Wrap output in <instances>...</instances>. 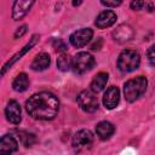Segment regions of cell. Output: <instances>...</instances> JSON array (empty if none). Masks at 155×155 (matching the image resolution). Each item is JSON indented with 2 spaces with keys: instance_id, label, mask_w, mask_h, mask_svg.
I'll use <instances>...</instances> for the list:
<instances>
[{
  "instance_id": "obj_1",
  "label": "cell",
  "mask_w": 155,
  "mask_h": 155,
  "mask_svg": "<svg viewBox=\"0 0 155 155\" xmlns=\"http://www.w3.org/2000/svg\"><path fill=\"white\" fill-rule=\"evenodd\" d=\"M27 113L36 120H52L56 117L59 110L58 98L47 91L34 93L25 102Z\"/></svg>"
},
{
  "instance_id": "obj_2",
  "label": "cell",
  "mask_w": 155,
  "mask_h": 155,
  "mask_svg": "<svg viewBox=\"0 0 155 155\" xmlns=\"http://www.w3.org/2000/svg\"><path fill=\"white\" fill-rule=\"evenodd\" d=\"M148 87V80L145 76H137L133 79H130L124 85V96L125 99L130 103L137 101L139 97H142Z\"/></svg>"
},
{
  "instance_id": "obj_3",
  "label": "cell",
  "mask_w": 155,
  "mask_h": 155,
  "mask_svg": "<svg viewBox=\"0 0 155 155\" xmlns=\"http://www.w3.org/2000/svg\"><path fill=\"white\" fill-rule=\"evenodd\" d=\"M117 68L122 73H131L138 69L140 64V56L136 50H124L117 57Z\"/></svg>"
},
{
  "instance_id": "obj_4",
  "label": "cell",
  "mask_w": 155,
  "mask_h": 155,
  "mask_svg": "<svg viewBox=\"0 0 155 155\" xmlns=\"http://www.w3.org/2000/svg\"><path fill=\"white\" fill-rule=\"evenodd\" d=\"M96 64L94 57L88 52H79L73 58V65L71 69L76 74H84L88 70H91Z\"/></svg>"
},
{
  "instance_id": "obj_5",
  "label": "cell",
  "mask_w": 155,
  "mask_h": 155,
  "mask_svg": "<svg viewBox=\"0 0 155 155\" xmlns=\"http://www.w3.org/2000/svg\"><path fill=\"white\" fill-rule=\"evenodd\" d=\"M76 101H78L79 107L84 111H86V113H94L98 109V107H99L96 92L92 91V90H84V91H81L78 94Z\"/></svg>"
},
{
  "instance_id": "obj_6",
  "label": "cell",
  "mask_w": 155,
  "mask_h": 155,
  "mask_svg": "<svg viewBox=\"0 0 155 155\" xmlns=\"http://www.w3.org/2000/svg\"><path fill=\"white\" fill-rule=\"evenodd\" d=\"M39 39H40V35L34 34V35L31 36V39L29 40V42H27V44H25V46H24L23 48H21L17 53H15V54H13V56H12V57H11V58L5 63V64H4L2 69H1V75H5V73H6V71H7V70H8V69H10V68H11V67H12V65L18 61V59H21V58H22V57H23L28 51H30V50L36 45V42L39 41Z\"/></svg>"
},
{
  "instance_id": "obj_7",
  "label": "cell",
  "mask_w": 155,
  "mask_h": 155,
  "mask_svg": "<svg viewBox=\"0 0 155 155\" xmlns=\"http://www.w3.org/2000/svg\"><path fill=\"white\" fill-rule=\"evenodd\" d=\"M92 36H93V30L91 28H81L71 33V35L69 36V41L74 47L80 48L86 46L91 41Z\"/></svg>"
},
{
  "instance_id": "obj_8",
  "label": "cell",
  "mask_w": 155,
  "mask_h": 155,
  "mask_svg": "<svg viewBox=\"0 0 155 155\" xmlns=\"http://www.w3.org/2000/svg\"><path fill=\"white\" fill-rule=\"evenodd\" d=\"M93 142V134L90 130H80L73 136L71 144L76 149H82L87 148L92 144Z\"/></svg>"
},
{
  "instance_id": "obj_9",
  "label": "cell",
  "mask_w": 155,
  "mask_h": 155,
  "mask_svg": "<svg viewBox=\"0 0 155 155\" xmlns=\"http://www.w3.org/2000/svg\"><path fill=\"white\" fill-rule=\"evenodd\" d=\"M5 116L8 122L17 125L22 120V111H21V105L18 104L17 101H8L6 108H5Z\"/></svg>"
},
{
  "instance_id": "obj_10",
  "label": "cell",
  "mask_w": 155,
  "mask_h": 155,
  "mask_svg": "<svg viewBox=\"0 0 155 155\" xmlns=\"http://www.w3.org/2000/svg\"><path fill=\"white\" fill-rule=\"evenodd\" d=\"M35 0H15L12 6V18L15 21L22 19L31 8Z\"/></svg>"
},
{
  "instance_id": "obj_11",
  "label": "cell",
  "mask_w": 155,
  "mask_h": 155,
  "mask_svg": "<svg viewBox=\"0 0 155 155\" xmlns=\"http://www.w3.org/2000/svg\"><path fill=\"white\" fill-rule=\"evenodd\" d=\"M120 102V90L116 86H110L103 94V104L107 109H114Z\"/></svg>"
},
{
  "instance_id": "obj_12",
  "label": "cell",
  "mask_w": 155,
  "mask_h": 155,
  "mask_svg": "<svg viewBox=\"0 0 155 155\" xmlns=\"http://www.w3.org/2000/svg\"><path fill=\"white\" fill-rule=\"evenodd\" d=\"M116 13L111 10H105V11H102L97 17H96V21H94V25L99 29H104V28H109L111 27L115 22H116Z\"/></svg>"
},
{
  "instance_id": "obj_13",
  "label": "cell",
  "mask_w": 155,
  "mask_h": 155,
  "mask_svg": "<svg viewBox=\"0 0 155 155\" xmlns=\"http://www.w3.org/2000/svg\"><path fill=\"white\" fill-rule=\"evenodd\" d=\"M134 35V31L132 29L131 25L128 24H120L114 31H113V38L115 41L122 44V42H126L128 40H131Z\"/></svg>"
},
{
  "instance_id": "obj_14",
  "label": "cell",
  "mask_w": 155,
  "mask_h": 155,
  "mask_svg": "<svg viewBox=\"0 0 155 155\" xmlns=\"http://www.w3.org/2000/svg\"><path fill=\"white\" fill-rule=\"evenodd\" d=\"M18 149V138L13 134H4L0 139V153L11 154Z\"/></svg>"
},
{
  "instance_id": "obj_15",
  "label": "cell",
  "mask_w": 155,
  "mask_h": 155,
  "mask_svg": "<svg viewBox=\"0 0 155 155\" xmlns=\"http://www.w3.org/2000/svg\"><path fill=\"white\" fill-rule=\"evenodd\" d=\"M50 63H51L50 54L46 53V52H41V53L35 56V58L33 59V62L30 64V68L34 71H42V70L48 68Z\"/></svg>"
},
{
  "instance_id": "obj_16",
  "label": "cell",
  "mask_w": 155,
  "mask_h": 155,
  "mask_svg": "<svg viewBox=\"0 0 155 155\" xmlns=\"http://www.w3.org/2000/svg\"><path fill=\"white\" fill-rule=\"evenodd\" d=\"M114 132H115V127L109 121H101L96 126V133L99 137V139H102V140L109 139L114 134Z\"/></svg>"
},
{
  "instance_id": "obj_17",
  "label": "cell",
  "mask_w": 155,
  "mask_h": 155,
  "mask_svg": "<svg viewBox=\"0 0 155 155\" xmlns=\"http://www.w3.org/2000/svg\"><path fill=\"white\" fill-rule=\"evenodd\" d=\"M108 79H109L108 73L101 71V73L96 74V75L93 76V79H92V81H91V85H90L91 90L94 91L96 93L101 92V91L105 87V85H107V82H108Z\"/></svg>"
},
{
  "instance_id": "obj_18",
  "label": "cell",
  "mask_w": 155,
  "mask_h": 155,
  "mask_svg": "<svg viewBox=\"0 0 155 155\" xmlns=\"http://www.w3.org/2000/svg\"><path fill=\"white\" fill-rule=\"evenodd\" d=\"M12 87H13V90L16 92H24L29 87V78H28V75L25 73H19L15 78V80L12 82Z\"/></svg>"
},
{
  "instance_id": "obj_19",
  "label": "cell",
  "mask_w": 155,
  "mask_h": 155,
  "mask_svg": "<svg viewBox=\"0 0 155 155\" xmlns=\"http://www.w3.org/2000/svg\"><path fill=\"white\" fill-rule=\"evenodd\" d=\"M15 133H16V137L18 138V140H19L24 147H27V148H28V147H31V145L36 142L35 134H33V133H30V132L16 130Z\"/></svg>"
},
{
  "instance_id": "obj_20",
  "label": "cell",
  "mask_w": 155,
  "mask_h": 155,
  "mask_svg": "<svg viewBox=\"0 0 155 155\" xmlns=\"http://www.w3.org/2000/svg\"><path fill=\"white\" fill-rule=\"evenodd\" d=\"M71 65H73V58H70V56L67 54L65 52H62L57 58L58 69L62 71H68L69 69H71Z\"/></svg>"
},
{
  "instance_id": "obj_21",
  "label": "cell",
  "mask_w": 155,
  "mask_h": 155,
  "mask_svg": "<svg viewBox=\"0 0 155 155\" xmlns=\"http://www.w3.org/2000/svg\"><path fill=\"white\" fill-rule=\"evenodd\" d=\"M52 47H53L57 52H59V53L67 51V45H65V42H64L62 39H53V40H52Z\"/></svg>"
},
{
  "instance_id": "obj_22",
  "label": "cell",
  "mask_w": 155,
  "mask_h": 155,
  "mask_svg": "<svg viewBox=\"0 0 155 155\" xmlns=\"http://www.w3.org/2000/svg\"><path fill=\"white\" fill-rule=\"evenodd\" d=\"M145 1L144 0H132L131 4H130V7L133 10V11H140L145 7Z\"/></svg>"
},
{
  "instance_id": "obj_23",
  "label": "cell",
  "mask_w": 155,
  "mask_h": 155,
  "mask_svg": "<svg viewBox=\"0 0 155 155\" xmlns=\"http://www.w3.org/2000/svg\"><path fill=\"white\" fill-rule=\"evenodd\" d=\"M147 56H148L149 63H150L153 67H155V45H151V46L149 47Z\"/></svg>"
},
{
  "instance_id": "obj_24",
  "label": "cell",
  "mask_w": 155,
  "mask_h": 155,
  "mask_svg": "<svg viewBox=\"0 0 155 155\" xmlns=\"http://www.w3.org/2000/svg\"><path fill=\"white\" fill-rule=\"evenodd\" d=\"M101 2L107 7H116L122 2V0H101Z\"/></svg>"
},
{
  "instance_id": "obj_25",
  "label": "cell",
  "mask_w": 155,
  "mask_h": 155,
  "mask_svg": "<svg viewBox=\"0 0 155 155\" xmlns=\"http://www.w3.org/2000/svg\"><path fill=\"white\" fill-rule=\"evenodd\" d=\"M27 28H28V27H27L25 24H24V25H22V27H19V28H18V29L16 30L15 35H13V36H15V39L22 38V36H23V35H24V34L27 33Z\"/></svg>"
},
{
  "instance_id": "obj_26",
  "label": "cell",
  "mask_w": 155,
  "mask_h": 155,
  "mask_svg": "<svg viewBox=\"0 0 155 155\" xmlns=\"http://www.w3.org/2000/svg\"><path fill=\"white\" fill-rule=\"evenodd\" d=\"M102 44H103V40H102V38H98L92 45H91V48L92 50H94V51H97V50H101V47H102Z\"/></svg>"
},
{
  "instance_id": "obj_27",
  "label": "cell",
  "mask_w": 155,
  "mask_h": 155,
  "mask_svg": "<svg viewBox=\"0 0 155 155\" xmlns=\"http://www.w3.org/2000/svg\"><path fill=\"white\" fill-rule=\"evenodd\" d=\"M82 1H84V0H73V1H71V4H73V6H74V7H76V6H79V5H81V4H82Z\"/></svg>"
}]
</instances>
